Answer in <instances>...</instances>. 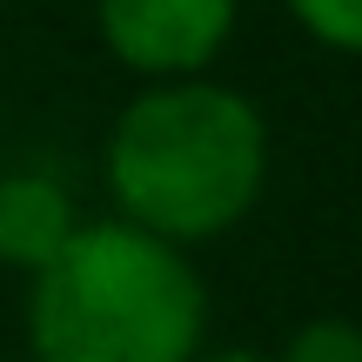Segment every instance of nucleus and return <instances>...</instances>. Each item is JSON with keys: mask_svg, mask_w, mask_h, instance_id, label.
I'll return each instance as SVG.
<instances>
[{"mask_svg": "<svg viewBox=\"0 0 362 362\" xmlns=\"http://www.w3.org/2000/svg\"><path fill=\"white\" fill-rule=\"evenodd\" d=\"M208 288L175 242L134 221H81L27 288V362H188Z\"/></svg>", "mask_w": 362, "mask_h": 362, "instance_id": "2", "label": "nucleus"}, {"mask_svg": "<svg viewBox=\"0 0 362 362\" xmlns=\"http://www.w3.org/2000/svg\"><path fill=\"white\" fill-rule=\"evenodd\" d=\"M188 362H275V356H262V349H202Z\"/></svg>", "mask_w": 362, "mask_h": 362, "instance_id": "7", "label": "nucleus"}, {"mask_svg": "<svg viewBox=\"0 0 362 362\" xmlns=\"http://www.w3.org/2000/svg\"><path fill=\"white\" fill-rule=\"evenodd\" d=\"M275 362H362V322H349V315H309V322L288 329Z\"/></svg>", "mask_w": 362, "mask_h": 362, "instance_id": "5", "label": "nucleus"}, {"mask_svg": "<svg viewBox=\"0 0 362 362\" xmlns=\"http://www.w3.org/2000/svg\"><path fill=\"white\" fill-rule=\"evenodd\" d=\"M235 0H94V21L115 61L148 81H188L228 47Z\"/></svg>", "mask_w": 362, "mask_h": 362, "instance_id": "3", "label": "nucleus"}, {"mask_svg": "<svg viewBox=\"0 0 362 362\" xmlns=\"http://www.w3.org/2000/svg\"><path fill=\"white\" fill-rule=\"evenodd\" d=\"M81 228L74 194L40 168H7L0 175V262L7 269L40 275L67 248V235Z\"/></svg>", "mask_w": 362, "mask_h": 362, "instance_id": "4", "label": "nucleus"}, {"mask_svg": "<svg viewBox=\"0 0 362 362\" xmlns=\"http://www.w3.org/2000/svg\"><path fill=\"white\" fill-rule=\"evenodd\" d=\"M269 181V121L228 81H148L107 128V188L121 221L161 242H208L255 208Z\"/></svg>", "mask_w": 362, "mask_h": 362, "instance_id": "1", "label": "nucleus"}, {"mask_svg": "<svg viewBox=\"0 0 362 362\" xmlns=\"http://www.w3.org/2000/svg\"><path fill=\"white\" fill-rule=\"evenodd\" d=\"M302 27L336 54H362V0H288Z\"/></svg>", "mask_w": 362, "mask_h": 362, "instance_id": "6", "label": "nucleus"}]
</instances>
